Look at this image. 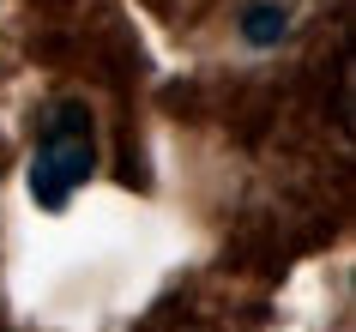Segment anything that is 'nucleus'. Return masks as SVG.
<instances>
[{
  "mask_svg": "<svg viewBox=\"0 0 356 332\" xmlns=\"http://www.w3.org/2000/svg\"><path fill=\"white\" fill-rule=\"evenodd\" d=\"M91 164H97L91 109L85 103H55V115H49V127L37 139V157H31V200L42 212H60L91 182Z\"/></svg>",
  "mask_w": 356,
  "mask_h": 332,
  "instance_id": "1",
  "label": "nucleus"
},
{
  "mask_svg": "<svg viewBox=\"0 0 356 332\" xmlns=\"http://www.w3.org/2000/svg\"><path fill=\"white\" fill-rule=\"evenodd\" d=\"M284 31H290V13H284L278 0H260V6H248V13H242V37L254 42V49L284 42Z\"/></svg>",
  "mask_w": 356,
  "mask_h": 332,
  "instance_id": "2",
  "label": "nucleus"
}]
</instances>
